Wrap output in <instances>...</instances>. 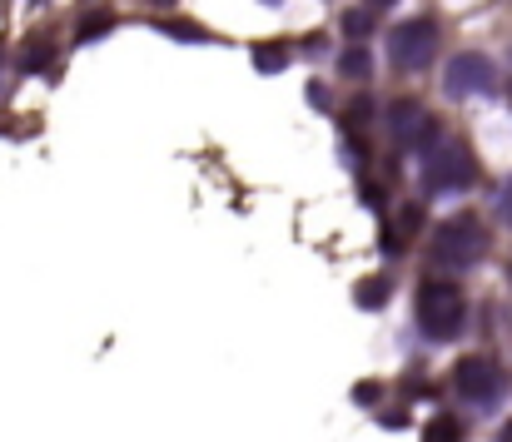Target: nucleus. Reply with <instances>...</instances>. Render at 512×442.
Returning <instances> with one entry per match:
<instances>
[{"instance_id": "obj_18", "label": "nucleus", "mask_w": 512, "mask_h": 442, "mask_svg": "<svg viewBox=\"0 0 512 442\" xmlns=\"http://www.w3.org/2000/svg\"><path fill=\"white\" fill-rule=\"evenodd\" d=\"M493 442H512V423H503V433H498Z\"/></svg>"}, {"instance_id": "obj_14", "label": "nucleus", "mask_w": 512, "mask_h": 442, "mask_svg": "<svg viewBox=\"0 0 512 442\" xmlns=\"http://www.w3.org/2000/svg\"><path fill=\"white\" fill-rule=\"evenodd\" d=\"M165 30H170V35H179V40H204V30H199V25H179V20H165Z\"/></svg>"}, {"instance_id": "obj_17", "label": "nucleus", "mask_w": 512, "mask_h": 442, "mask_svg": "<svg viewBox=\"0 0 512 442\" xmlns=\"http://www.w3.org/2000/svg\"><path fill=\"white\" fill-rule=\"evenodd\" d=\"M353 398H358V403H373V398H378V383H358V393H353Z\"/></svg>"}, {"instance_id": "obj_4", "label": "nucleus", "mask_w": 512, "mask_h": 442, "mask_svg": "<svg viewBox=\"0 0 512 442\" xmlns=\"http://www.w3.org/2000/svg\"><path fill=\"white\" fill-rule=\"evenodd\" d=\"M388 55L398 70H423L433 55H438V25L423 15V20H403L388 30Z\"/></svg>"}, {"instance_id": "obj_8", "label": "nucleus", "mask_w": 512, "mask_h": 442, "mask_svg": "<svg viewBox=\"0 0 512 442\" xmlns=\"http://www.w3.org/2000/svg\"><path fill=\"white\" fill-rule=\"evenodd\" d=\"M339 70L348 75V80H368V75H373V60H368L363 45H353V50H343L339 55Z\"/></svg>"}, {"instance_id": "obj_13", "label": "nucleus", "mask_w": 512, "mask_h": 442, "mask_svg": "<svg viewBox=\"0 0 512 442\" xmlns=\"http://www.w3.org/2000/svg\"><path fill=\"white\" fill-rule=\"evenodd\" d=\"M110 25H115V20H110V15H90V20H85V25H80V35H75V40H95V35H105V30H110Z\"/></svg>"}, {"instance_id": "obj_11", "label": "nucleus", "mask_w": 512, "mask_h": 442, "mask_svg": "<svg viewBox=\"0 0 512 442\" xmlns=\"http://www.w3.org/2000/svg\"><path fill=\"white\" fill-rule=\"evenodd\" d=\"M254 65L269 70V75H279V70L289 65V55H284V45H259V50H254Z\"/></svg>"}, {"instance_id": "obj_2", "label": "nucleus", "mask_w": 512, "mask_h": 442, "mask_svg": "<svg viewBox=\"0 0 512 442\" xmlns=\"http://www.w3.org/2000/svg\"><path fill=\"white\" fill-rule=\"evenodd\" d=\"M483 254H488V229L473 214H458L433 234V264L443 269H473Z\"/></svg>"}, {"instance_id": "obj_7", "label": "nucleus", "mask_w": 512, "mask_h": 442, "mask_svg": "<svg viewBox=\"0 0 512 442\" xmlns=\"http://www.w3.org/2000/svg\"><path fill=\"white\" fill-rule=\"evenodd\" d=\"M383 120H388V135H393V145L403 149H423L433 135V115L423 110V100H393L388 110H383Z\"/></svg>"}, {"instance_id": "obj_15", "label": "nucleus", "mask_w": 512, "mask_h": 442, "mask_svg": "<svg viewBox=\"0 0 512 442\" xmlns=\"http://www.w3.org/2000/svg\"><path fill=\"white\" fill-rule=\"evenodd\" d=\"M498 214H503V224H512V179L498 189Z\"/></svg>"}, {"instance_id": "obj_12", "label": "nucleus", "mask_w": 512, "mask_h": 442, "mask_svg": "<svg viewBox=\"0 0 512 442\" xmlns=\"http://www.w3.org/2000/svg\"><path fill=\"white\" fill-rule=\"evenodd\" d=\"M343 30H348L353 40H363V35L373 30V15H368V10H348V15H343Z\"/></svg>"}, {"instance_id": "obj_1", "label": "nucleus", "mask_w": 512, "mask_h": 442, "mask_svg": "<svg viewBox=\"0 0 512 442\" xmlns=\"http://www.w3.org/2000/svg\"><path fill=\"white\" fill-rule=\"evenodd\" d=\"M478 179V164L463 140H438L423 159V194H458Z\"/></svg>"}, {"instance_id": "obj_19", "label": "nucleus", "mask_w": 512, "mask_h": 442, "mask_svg": "<svg viewBox=\"0 0 512 442\" xmlns=\"http://www.w3.org/2000/svg\"><path fill=\"white\" fill-rule=\"evenodd\" d=\"M368 5H393V0H368Z\"/></svg>"}, {"instance_id": "obj_20", "label": "nucleus", "mask_w": 512, "mask_h": 442, "mask_svg": "<svg viewBox=\"0 0 512 442\" xmlns=\"http://www.w3.org/2000/svg\"><path fill=\"white\" fill-rule=\"evenodd\" d=\"M269 5H279V0H269Z\"/></svg>"}, {"instance_id": "obj_10", "label": "nucleus", "mask_w": 512, "mask_h": 442, "mask_svg": "<svg viewBox=\"0 0 512 442\" xmlns=\"http://www.w3.org/2000/svg\"><path fill=\"white\" fill-rule=\"evenodd\" d=\"M358 308H388V279H363L358 284Z\"/></svg>"}, {"instance_id": "obj_5", "label": "nucleus", "mask_w": 512, "mask_h": 442, "mask_svg": "<svg viewBox=\"0 0 512 442\" xmlns=\"http://www.w3.org/2000/svg\"><path fill=\"white\" fill-rule=\"evenodd\" d=\"M493 85H498V65L488 55H478V50L453 55L448 70H443V95L448 100H473V95H488Z\"/></svg>"}, {"instance_id": "obj_9", "label": "nucleus", "mask_w": 512, "mask_h": 442, "mask_svg": "<svg viewBox=\"0 0 512 442\" xmlns=\"http://www.w3.org/2000/svg\"><path fill=\"white\" fill-rule=\"evenodd\" d=\"M458 438H463V428H458L453 413H438V418L428 423V433H423V442H458Z\"/></svg>"}, {"instance_id": "obj_3", "label": "nucleus", "mask_w": 512, "mask_h": 442, "mask_svg": "<svg viewBox=\"0 0 512 442\" xmlns=\"http://www.w3.org/2000/svg\"><path fill=\"white\" fill-rule=\"evenodd\" d=\"M463 313H468L463 289H453V284H418V323H423V333H428L433 343L458 338Z\"/></svg>"}, {"instance_id": "obj_16", "label": "nucleus", "mask_w": 512, "mask_h": 442, "mask_svg": "<svg viewBox=\"0 0 512 442\" xmlns=\"http://www.w3.org/2000/svg\"><path fill=\"white\" fill-rule=\"evenodd\" d=\"M398 229H403V234H413V229H418V204H408V209H403V219H398Z\"/></svg>"}, {"instance_id": "obj_6", "label": "nucleus", "mask_w": 512, "mask_h": 442, "mask_svg": "<svg viewBox=\"0 0 512 442\" xmlns=\"http://www.w3.org/2000/svg\"><path fill=\"white\" fill-rule=\"evenodd\" d=\"M453 388H458V398H468V403H493V398L508 388V378H503V368H498L493 358H463V363L453 368Z\"/></svg>"}]
</instances>
